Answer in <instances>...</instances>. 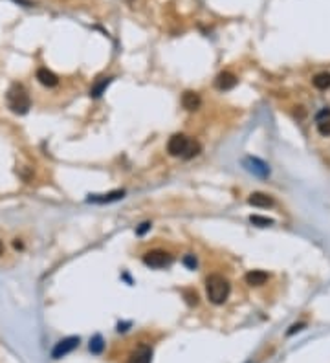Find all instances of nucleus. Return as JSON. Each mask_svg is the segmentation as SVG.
<instances>
[{
    "mask_svg": "<svg viewBox=\"0 0 330 363\" xmlns=\"http://www.w3.org/2000/svg\"><path fill=\"white\" fill-rule=\"evenodd\" d=\"M229 290H231V286H229L228 279H224L218 273H213V275H209V277L205 279L207 299L213 305H222V303H226V299L229 297Z\"/></svg>",
    "mask_w": 330,
    "mask_h": 363,
    "instance_id": "1",
    "label": "nucleus"
},
{
    "mask_svg": "<svg viewBox=\"0 0 330 363\" xmlns=\"http://www.w3.org/2000/svg\"><path fill=\"white\" fill-rule=\"evenodd\" d=\"M7 105L15 114H26L29 110V97L20 85H15L7 92Z\"/></svg>",
    "mask_w": 330,
    "mask_h": 363,
    "instance_id": "2",
    "label": "nucleus"
},
{
    "mask_svg": "<svg viewBox=\"0 0 330 363\" xmlns=\"http://www.w3.org/2000/svg\"><path fill=\"white\" fill-rule=\"evenodd\" d=\"M143 262L147 264L149 268H165L169 266L172 262V257L164 250H153V251H147L145 255H143Z\"/></svg>",
    "mask_w": 330,
    "mask_h": 363,
    "instance_id": "3",
    "label": "nucleus"
},
{
    "mask_svg": "<svg viewBox=\"0 0 330 363\" xmlns=\"http://www.w3.org/2000/svg\"><path fill=\"white\" fill-rule=\"evenodd\" d=\"M77 347H79V338H77V336L64 338V340H61L57 345L53 347V351H51V358H53V360H61V358L68 356L72 351H75Z\"/></svg>",
    "mask_w": 330,
    "mask_h": 363,
    "instance_id": "4",
    "label": "nucleus"
},
{
    "mask_svg": "<svg viewBox=\"0 0 330 363\" xmlns=\"http://www.w3.org/2000/svg\"><path fill=\"white\" fill-rule=\"evenodd\" d=\"M189 143H191V140H189L187 136H183V134H174V136L169 140V143H167V153L171 154V156H183L189 147Z\"/></svg>",
    "mask_w": 330,
    "mask_h": 363,
    "instance_id": "5",
    "label": "nucleus"
},
{
    "mask_svg": "<svg viewBox=\"0 0 330 363\" xmlns=\"http://www.w3.org/2000/svg\"><path fill=\"white\" fill-rule=\"evenodd\" d=\"M242 165L246 167V171H250L251 175L261 176V178H266V176L270 175V167H268V164H264V162L259 158H253V156H246V158L242 160Z\"/></svg>",
    "mask_w": 330,
    "mask_h": 363,
    "instance_id": "6",
    "label": "nucleus"
},
{
    "mask_svg": "<svg viewBox=\"0 0 330 363\" xmlns=\"http://www.w3.org/2000/svg\"><path fill=\"white\" fill-rule=\"evenodd\" d=\"M125 196V191H112V193L107 194H90L88 196V202L92 204H108V202H116Z\"/></svg>",
    "mask_w": 330,
    "mask_h": 363,
    "instance_id": "7",
    "label": "nucleus"
},
{
    "mask_svg": "<svg viewBox=\"0 0 330 363\" xmlns=\"http://www.w3.org/2000/svg\"><path fill=\"white\" fill-rule=\"evenodd\" d=\"M215 85L218 90H231V88L237 85V77H235L231 72H222V74H218Z\"/></svg>",
    "mask_w": 330,
    "mask_h": 363,
    "instance_id": "8",
    "label": "nucleus"
},
{
    "mask_svg": "<svg viewBox=\"0 0 330 363\" xmlns=\"http://www.w3.org/2000/svg\"><path fill=\"white\" fill-rule=\"evenodd\" d=\"M246 283L250 284V286H262V284L268 283V279H270V275H268L266 272H262V270H251V272L246 273Z\"/></svg>",
    "mask_w": 330,
    "mask_h": 363,
    "instance_id": "9",
    "label": "nucleus"
},
{
    "mask_svg": "<svg viewBox=\"0 0 330 363\" xmlns=\"http://www.w3.org/2000/svg\"><path fill=\"white\" fill-rule=\"evenodd\" d=\"M151 360H153V349L143 345L136 352H132V356L129 358V363H151Z\"/></svg>",
    "mask_w": 330,
    "mask_h": 363,
    "instance_id": "10",
    "label": "nucleus"
},
{
    "mask_svg": "<svg viewBox=\"0 0 330 363\" xmlns=\"http://www.w3.org/2000/svg\"><path fill=\"white\" fill-rule=\"evenodd\" d=\"M37 79H39L40 85L48 86V88L59 85V77L53 74V72H50L48 68H39V70H37Z\"/></svg>",
    "mask_w": 330,
    "mask_h": 363,
    "instance_id": "11",
    "label": "nucleus"
},
{
    "mask_svg": "<svg viewBox=\"0 0 330 363\" xmlns=\"http://www.w3.org/2000/svg\"><path fill=\"white\" fill-rule=\"evenodd\" d=\"M248 204L253 205V207H272L273 198L264 193H251L250 198H248Z\"/></svg>",
    "mask_w": 330,
    "mask_h": 363,
    "instance_id": "12",
    "label": "nucleus"
},
{
    "mask_svg": "<svg viewBox=\"0 0 330 363\" xmlns=\"http://www.w3.org/2000/svg\"><path fill=\"white\" fill-rule=\"evenodd\" d=\"M182 105H183V108H187V110H196V108H200V105H202V99H200V96L196 92L187 90V92H183Z\"/></svg>",
    "mask_w": 330,
    "mask_h": 363,
    "instance_id": "13",
    "label": "nucleus"
},
{
    "mask_svg": "<svg viewBox=\"0 0 330 363\" xmlns=\"http://www.w3.org/2000/svg\"><path fill=\"white\" fill-rule=\"evenodd\" d=\"M314 86L319 88V90H327V88H330V74L329 72H321V74L316 75V77H314Z\"/></svg>",
    "mask_w": 330,
    "mask_h": 363,
    "instance_id": "14",
    "label": "nucleus"
},
{
    "mask_svg": "<svg viewBox=\"0 0 330 363\" xmlns=\"http://www.w3.org/2000/svg\"><path fill=\"white\" fill-rule=\"evenodd\" d=\"M108 83H110V77H101V79L97 81L96 85L90 88V96L92 97H99L105 92V88L108 86Z\"/></svg>",
    "mask_w": 330,
    "mask_h": 363,
    "instance_id": "15",
    "label": "nucleus"
},
{
    "mask_svg": "<svg viewBox=\"0 0 330 363\" xmlns=\"http://www.w3.org/2000/svg\"><path fill=\"white\" fill-rule=\"evenodd\" d=\"M88 349H90L92 354H101L103 349H105V343H103V338L99 334L94 336L90 340V345H88Z\"/></svg>",
    "mask_w": 330,
    "mask_h": 363,
    "instance_id": "16",
    "label": "nucleus"
},
{
    "mask_svg": "<svg viewBox=\"0 0 330 363\" xmlns=\"http://www.w3.org/2000/svg\"><path fill=\"white\" fill-rule=\"evenodd\" d=\"M250 222L253 224V226H259V227H268V226H272L273 224L272 218H268V216H261V215H251Z\"/></svg>",
    "mask_w": 330,
    "mask_h": 363,
    "instance_id": "17",
    "label": "nucleus"
},
{
    "mask_svg": "<svg viewBox=\"0 0 330 363\" xmlns=\"http://www.w3.org/2000/svg\"><path fill=\"white\" fill-rule=\"evenodd\" d=\"M183 297H185L187 305H191V307L198 305V294L194 290H183Z\"/></svg>",
    "mask_w": 330,
    "mask_h": 363,
    "instance_id": "18",
    "label": "nucleus"
},
{
    "mask_svg": "<svg viewBox=\"0 0 330 363\" xmlns=\"http://www.w3.org/2000/svg\"><path fill=\"white\" fill-rule=\"evenodd\" d=\"M318 132L321 136H330V118L318 121Z\"/></svg>",
    "mask_w": 330,
    "mask_h": 363,
    "instance_id": "19",
    "label": "nucleus"
},
{
    "mask_svg": "<svg viewBox=\"0 0 330 363\" xmlns=\"http://www.w3.org/2000/svg\"><path fill=\"white\" fill-rule=\"evenodd\" d=\"M200 153V145L196 142H191L189 143V147H187V151H185V154H183V158H193V156H196V154Z\"/></svg>",
    "mask_w": 330,
    "mask_h": 363,
    "instance_id": "20",
    "label": "nucleus"
},
{
    "mask_svg": "<svg viewBox=\"0 0 330 363\" xmlns=\"http://www.w3.org/2000/svg\"><path fill=\"white\" fill-rule=\"evenodd\" d=\"M183 264H185L189 270H194V268H196V259H194V255H185V257H183Z\"/></svg>",
    "mask_w": 330,
    "mask_h": 363,
    "instance_id": "21",
    "label": "nucleus"
},
{
    "mask_svg": "<svg viewBox=\"0 0 330 363\" xmlns=\"http://www.w3.org/2000/svg\"><path fill=\"white\" fill-rule=\"evenodd\" d=\"M149 229H151V222H143L142 226L136 229V233H138V235H143V233H147Z\"/></svg>",
    "mask_w": 330,
    "mask_h": 363,
    "instance_id": "22",
    "label": "nucleus"
},
{
    "mask_svg": "<svg viewBox=\"0 0 330 363\" xmlns=\"http://www.w3.org/2000/svg\"><path fill=\"white\" fill-rule=\"evenodd\" d=\"M316 118H318V121H323V119H329V118H330V110H329V108H325V110H321V112H319L318 116H316Z\"/></svg>",
    "mask_w": 330,
    "mask_h": 363,
    "instance_id": "23",
    "label": "nucleus"
},
{
    "mask_svg": "<svg viewBox=\"0 0 330 363\" xmlns=\"http://www.w3.org/2000/svg\"><path fill=\"white\" fill-rule=\"evenodd\" d=\"M303 329H305V323H297V325H294V327H290V330H288V336L296 334V332H299V330H303Z\"/></svg>",
    "mask_w": 330,
    "mask_h": 363,
    "instance_id": "24",
    "label": "nucleus"
},
{
    "mask_svg": "<svg viewBox=\"0 0 330 363\" xmlns=\"http://www.w3.org/2000/svg\"><path fill=\"white\" fill-rule=\"evenodd\" d=\"M15 2H20V4H24V6H29L28 0H15Z\"/></svg>",
    "mask_w": 330,
    "mask_h": 363,
    "instance_id": "25",
    "label": "nucleus"
},
{
    "mask_svg": "<svg viewBox=\"0 0 330 363\" xmlns=\"http://www.w3.org/2000/svg\"><path fill=\"white\" fill-rule=\"evenodd\" d=\"M13 246H15V248H17V250H18V248H22V244H20V242H18V240H15V242H13Z\"/></svg>",
    "mask_w": 330,
    "mask_h": 363,
    "instance_id": "26",
    "label": "nucleus"
},
{
    "mask_svg": "<svg viewBox=\"0 0 330 363\" xmlns=\"http://www.w3.org/2000/svg\"><path fill=\"white\" fill-rule=\"evenodd\" d=\"M4 253V244H2V240H0V255Z\"/></svg>",
    "mask_w": 330,
    "mask_h": 363,
    "instance_id": "27",
    "label": "nucleus"
},
{
    "mask_svg": "<svg viewBox=\"0 0 330 363\" xmlns=\"http://www.w3.org/2000/svg\"><path fill=\"white\" fill-rule=\"evenodd\" d=\"M129 2H132V0H129Z\"/></svg>",
    "mask_w": 330,
    "mask_h": 363,
    "instance_id": "28",
    "label": "nucleus"
}]
</instances>
